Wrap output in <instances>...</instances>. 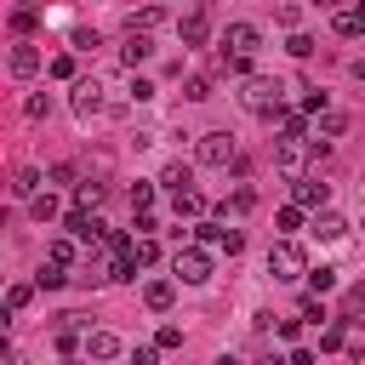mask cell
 I'll return each instance as SVG.
<instances>
[{
    "label": "cell",
    "mask_w": 365,
    "mask_h": 365,
    "mask_svg": "<svg viewBox=\"0 0 365 365\" xmlns=\"http://www.w3.org/2000/svg\"><path fill=\"white\" fill-rule=\"evenodd\" d=\"M148 57H154L148 29H131V34H125V46H120V63H125V68H137V63H148Z\"/></svg>",
    "instance_id": "cell-7"
},
{
    "label": "cell",
    "mask_w": 365,
    "mask_h": 365,
    "mask_svg": "<svg viewBox=\"0 0 365 365\" xmlns=\"http://www.w3.org/2000/svg\"><path fill=\"white\" fill-rule=\"evenodd\" d=\"M103 194H108V188H103L97 177H86V182H74V205H86V211H97V205H103Z\"/></svg>",
    "instance_id": "cell-17"
},
{
    "label": "cell",
    "mask_w": 365,
    "mask_h": 365,
    "mask_svg": "<svg viewBox=\"0 0 365 365\" xmlns=\"http://www.w3.org/2000/svg\"><path fill=\"white\" fill-rule=\"evenodd\" d=\"M354 11H359V17H365V0H359V6H354Z\"/></svg>",
    "instance_id": "cell-42"
},
{
    "label": "cell",
    "mask_w": 365,
    "mask_h": 365,
    "mask_svg": "<svg viewBox=\"0 0 365 365\" xmlns=\"http://www.w3.org/2000/svg\"><path fill=\"white\" fill-rule=\"evenodd\" d=\"M125 348H120V336L114 331H91L86 336V359H120Z\"/></svg>",
    "instance_id": "cell-12"
},
{
    "label": "cell",
    "mask_w": 365,
    "mask_h": 365,
    "mask_svg": "<svg viewBox=\"0 0 365 365\" xmlns=\"http://www.w3.org/2000/svg\"><path fill=\"white\" fill-rule=\"evenodd\" d=\"M308 285L325 297V291H336V268H308Z\"/></svg>",
    "instance_id": "cell-29"
},
{
    "label": "cell",
    "mask_w": 365,
    "mask_h": 365,
    "mask_svg": "<svg viewBox=\"0 0 365 365\" xmlns=\"http://www.w3.org/2000/svg\"><path fill=\"white\" fill-rule=\"evenodd\" d=\"M68 103H74V120L91 125V120L108 108V86H103L97 74H91V80H74V97H68Z\"/></svg>",
    "instance_id": "cell-4"
},
{
    "label": "cell",
    "mask_w": 365,
    "mask_h": 365,
    "mask_svg": "<svg viewBox=\"0 0 365 365\" xmlns=\"http://www.w3.org/2000/svg\"><path fill=\"white\" fill-rule=\"evenodd\" d=\"M29 211H34V222H51V217H57V200H51V194H34Z\"/></svg>",
    "instance_id": "cell-27"
},
{
    "label": "cell",
    "mask_w": 365,
    "mask_h": 365,
    "mask_svg": "<svg viewBox=\"0 0 365 365\" xmlns=\"http://www.w3.org/2000/svg\"><path fill=\"white\" fill-rule=\"evenodd\" d=\"M6 68H11V74H17V80H29V74H34V68H40V51H34V46H29V40H17V46H11V57H6Z\"/></svg>",
    "instance_id": "cell-11"
},
{
    "label": "cell",
    "mask_w": 365,
    "mask_h": 365,
    "mask_svg": "<svg viewBox=\"0 0 365 365\" xmlns=\"http://www.w3.org/2000/svg\"><path fill=\"white\" fill-rule=\"evenodd\" d=\"M297 314H302V319H314V325H319V319H331V314H325V302H319V297H302V302H297Z\"/></svg>",
    "instance_id": "cell-31"
},
{
    "label": "cell",
    "mask_w": 365,
    "mask_h": 365,
    "mask_svg": "<svg viewBox=\"0 0 365 365\" xmlns=\"http://www.w3.org/2000/svg\"><path fill=\"white\" fill-rule=\"evenodd\" d=\"M177 34H182V46H205V40H211V17H205V11H188V17L177 23Z\"/></svg>",
    "instance_id": "cell-10"
},
{
    "label": "cell",
    "mask_w": 365,
    "mask_h": 365,
    "mask_svg": "<svg viewBox=\"0 0 365 365\" xmlns=\"http://www.w3.org/2000/svg\"><path fill=\"white\" fill-rule=\"evenodd\" d=\"M251 205H257V194H251V188H240V194H234V200H228V205H222V211H228V217H245V211H251Z\"/></svg>",
    "instance_id": "cell-30"
},
{
    "label": "cell",
    "mask_w": 365,
    "mask_h": 365,
    "mask_svg": "<svg viewBox=\"0 0 365 365\" xmlns=\"http://www.w3.org/2000/svg\"><path fill=\"white\" fill-rule=\"evenodd\" d=\"M285 51H291V57H308V51H314V40H308V34H291V40H285Z\"/></svg>",
    "instance_id": "cell-38"
},
{
    "label": "cell",
    "mask_w": 365,
    "mask_h": 365,
    "mask_svg": "<svg viewBox=\"0 0 365 365\" xmlns=\"http://www.w3.org/2000/svg\"><path fill=\"white\" fill-rule=\"evenodd\" d=\"M171 205H177V222H182V217H200V211H205L200 188H177V194H171Z\"/></svg>",
    "instance_id": "cell-18"
},
{
    "label": "cell",
    "mask_w": 365,
    "mask_h": 365,
    "mask_svg": "<svg viewBox=\"0 0 365 365\" xmlns=\"http://www.w3.org/2000/svg\"><path fill=\"white\" fill-rule=\"evenodd\" d=\"M148 205H154V182H137L131 188V211H148Z\"/></svg>",
    "instance_id": "cell-34"
},
{
    "label": "cell",
    "mask_w": 365,
    "mask_h": 365,
    "mask_svg": "<svg viewBox=\"0 0 365 365\" xmlns=\"http://www.w3.org/2000/svg\"><path fill=\"white\" fill-rule=\"evenodd\" d=\"M354 80H365V57H359V63H354Z\"/></svg>",
    "instance_id": "cell-41"
},
{
    "label": "cell",
    "mask_w": 365,
    "mask_h": 365,
    "mask_svg": "<svg viewBox=\"0 0 365 365\" xmlns=\"http://www.w3.org/2000/svg\"><path fill=\"white\" fill-rule=\"evenodd\" d=\"M131 251H137V262H143V268H148V262L160 257V245H154V234H137V240H131Z\"/></svg>",
    "instance_id": "cell-28"
},
{
    "label": "cell",
    "mask_w": 365,
    "mask_h": 365,
    "mask_svg": "<svg viewBox=\"0 0 365 365\" xmlns=\"http://www.w3.org/2000/svg\"><path fill=\"white\" fill-rule=\"evenodd\" d=\"M34 291H40V285H11V291H6V314H23V308L34 302Z\"/></svg>",
    "instance_id": "cell-23"
},
{
    "label": "cell",
    "mask_w": 365,
    "mask_h": 365,
    "mask_svg": "<svg viewBox=\"0 0 365 365\" xmlns=\"http://www.w3.org/2000/svg\"><path fill=\"white\" fill-rule=\"evenodd\" d=\"M171 297H177V285H171V279H148V285H143V302H148L154 314H165V308H171Z\"/></svg>",
    "instance_id": "cell-13"
},
{
    "label": "cell",
    "mask_w": 365,
    "mask_h": 365,
    "mask_svg": "<svg viewBox=\"0 0 365 365\" xmlns=\"http://www.w3.org/2000/svg\"><path fill=\"white\" fill-rule=\"evenodd\" d=\"M257 40H262V34H257L251 23H228V34H222V51H240V57H251V51H257Z\"/></svg>",
    "instance_id": "cell-8"
},
{
    "label": "cell",
    "mask_w": 365,
    "mask_h": 365,
    "mask_svg": "<svg viewBox=\"0 0 365 365\" xmlns=\"http://www.w3.org/2000/svg\"><path fill=\"white\" fill-rule=\"evenodd\" d=\"M68 234H74L80 245H91V251H103V245H108V228H103L86 205H74V211H68Z\"/></svg>",
    "instance_id": "cell-6"
},
{
    "label": "cell",
    "mask_w": 365,
    "mask_h": 365,
    "mask_svg": "<svg viewBox=\"0 0 365 365\" xmlns=\"http://www.w3.org/2000/svg\"><path fill=\"white\" fill-rule=\"evenodd\" d=\"M63 268H68V262H57V257H46V262H40V274H34V285H40V291H57V285L68 279Z\"/></svg>",
    "instance_id": "cell-19"
},
{
    "label": "cell",
    "mask_w": 365,
    "mask_h": 365,
    "mask_svg": "<svg viewBox=\"0 0 365 365\" xmlns=\"http://www.w3.org/2000/svg\"><path fill=\"white\" fill-rule=\"evenodd\" d=\"M182 97H188V103H205V97H211V80H188Z\"/></svg>",
    "instance_id": "cell-35"
},
{
    "label": "cell",
    "mask_w": 365,
    "mask_h": 365,
    "mask_svg": "<svg viewBox=\"0 0 365 365\" xmlns=\"http://www.w3.org/2000/svg\"><path fill=\"white\" fill-rule=\"evenodd\" d=\"M331 29H336L342 40H354V34H365V17H359V11H336V17H331Z\"/></svg>",
    "instance_id": "cell-21"
},
{
    "label": "cell",
    "mask_w": 365,
    "mask_h": 365,
    "mask_svg": "<svg viewBox=\"0 0 365 365\" xmlns=\"http://www.w3.org/2000/svg\"><path fill=\"white\" fill-rule=\"evenodd\" d=\"M319 348H325V354H336V348H348V336H342V325H331V331L319 336Z\"/></svg>",
    "instance_id": "cell-37"
},
{
    "label": "cell",
    "mask_w": 365,
    "mask_h": 365,
    "mask_svg": "<svg viewBox=\"0 0 365 365\" xmlns=\"http://www.w3.org/2000/svg\"><path fill=\"white\" fill-rule=\"evenodd\" d=\"M194 160H200V165H234V160H240L234 131H200V137H194Z\"/></svg>",
    "instance_id": "cell-1"
},
{
    "label": "cell",
    "mask_w": 365,
    "mask_h": 365,
    "mask_svg": "<svg viewBox=\"0 0 365 365\" xmlns=\"http://www.w3.org/2000/svg\"><path fill=\"white\" fill-rule=\"evenodd\" d=\"M268 274H274V279H302V274H308V251H302L297 240H274V245H268Z\"/></svg>",
    "instance_id": "cell-2"
},
{
    "label": "cell",
    "mask_w": 365,
    "mask_h": 365,
    "mask_svg": "<svg viewBox=\"0 0 365 365\" xmlns=\"http://www.w3.org/2000/svg\"><path fill=\"white\" fill-rule=\"evenodd\" d=\"M171 274H177L182 285H205V279H211V251H200V245H182V251L171 257Z\"/></svg>",
    "instance_id": "cell-5"
},
{
    "label": "cell",
    "mask_w": 365,
    "mask_h": 365,
    "mask_svg": "<svg viewBox=\"0 0 365 365\" xmlns=\"http://www.w3.org/2000/svg\"><path fill=\"white\" fill-rule=\"evenodd\" d=\"M325 200H331V188H325L319 177H302V182H297V205L314 211V205H325Z\"/></svg>",
    "instance_id": "cell-14"
},
{
    "label": "cell",
    "mask_w": 365,
    "mask_h": 365,
    "mask_svg": "<svg viewBox=\"0 0 365 365\" xmlns=\"http://www.w3.org/2000/svg\"><path fill=\"white\" fill-rule=\"evenodd\" d=\"M11 194H17V200H34V194H40V171H34V165H23V171L11 177Z\"/></svg>",
    "instance_id": "cell-20"
},
{
    "label": "cell",
    "mask_w": 365,
    "mask_h": 365,
    "mask_svg": "<svg viewBox=\"0 0 365 365\" xmlns=\"http://www.w3.org/2000/svg\"><path fill=\"white\" fill-rule=\"evenodd\" d=\"M342 131H348V120H342V114H325V120H319V137H325V143H331V137H342Z\"/></svg>",
    "instance_id": "cell-33"
},
{
    "label": "cell",
    "mask_w": 365,
    "mask_h": 365,
    "mask_svg": "<svg viewBox=\"0 0 365 365\" xmlns=\"http://www.w3.org/2000/svg\"><path fill=\"white\" fill-rule=\"evenodd\" d=\"M314 234L331 245V240H342V234H348V222H342L336 211H325V205H319V217H314Z\"/></svg>",
    "instance_id": "cell-15"
},
{
    "label": "cell",
    "mask_w": 365,
    "mask_h": 365,
    "mask_svg": "<svg viewBox=\"0 0 365 365\" xmlns=\"http://www.w3.org/2000/svg\"><path fill=\"white\" fill-rule=\"evenodd\" d=\"M160 23H165V11H160V6H143V11H131V29H148V34H154Z\"/></svg>",
    "instance_id": "cell-24"
},
{
    "label": "cell",
    "mask_w": 365,
    "mask_h": 365,
    "mask_svg": "<svg viewBox=\"0 0 365 365\" xmlns=\"http://www.w3.org/2000/svg\"><path fill=\"white\" fill-rule=\"evenodd\" d=\"M160 182L177 194V188H194V171H188V165H165V171H160Z\"/></svg>",
    "instance_id": "cell-22"
},
{
    "label": "cell",
    "mask_w": 365,
    "mask_h": 365,
    "mask_svg": "<svg viewBox=\"0 0 365 365\" xmlns=\"http://www.w3.org/2000/svg\"><path fill=\"white\" fill-rule=\"evenodd\" d=\"M302 211H308V205H285V211H279V228H285V234L302 228Z\"/></svg>",
    "instance_id": "cell-36"
},
{
    "label": "cell",
    "mask_w": 365,
    "mask_h": 365,
    "mask_svg": "<svg viewBox=\"0 0 365 365\" xmlns=\"http://www.w3.org/2000/svg\"><path fill=\"white\" fill-rule=\"evenodd\" d=\"M274 165H279L285 177H297V171H302V137H291V131H285V137H279V148H274Z\"/></svg>",
    "instance_id": "cell-9"
},
{
    "label": "cell",
    "mask_w": 365,
    "mask_h": 365,
    "mask_svg": "<svg viewBox=\"0 0 365 365\" xmlns=\"http://www.w3.org/2000/svg\"><path fill=\"white\" fill-rule=\"evenodd\" d=\"M240 103H245L251 114H274V108L285 103V86H279V80H268V74H251V80H245V91H240Z\"/></svg>",
    "instance_id": "cell-3"
},
{
    "label": "cell",
    "mask_w": 365,
    "mask_h": 365,
    "mask_svg": "<svg viewBox=\"0 0 365 365\" xmlns=\"http://www.w3.org/2000/svg\"><path fill=\"white\" fill-rule=\"evenodd\" d=\"M274 114H279V131L302 137V114H308V108H274Z\"/></svg>",
    "instance_id": "cell-26"
},
{
    "label": "cell",
    "mask_w": 365,
    "mask_h": 365,
    "mask_svg": "<svg viewBox=\"0 0 365 365\" xmlns=\"http://www.w3.org/2000/svg\"><path fill=\"white\" fill-rule=\"evenodd\" d=\"M23 114H29V120H46V114H51V97H40V91H34V97L23 103Z\"/></svg>",
    "instance_id": "cell-32"
},
{
    "label": "cell",
    "mask_w": 365,
    "mask_h": 365,
    "mask_svg": "<svg viewBox=\"0 0 365 365\" xmlns=\"http://www.w3.org/2000/svg\"><path fill=\"white\" fill-rule=\"evenodd\" d=\"M137 268H143V262H137V251L125 245V251H114V262H108V279H120V285H125V279H137Z\"/></svg>",
    "instance_id": "cell-16"
},
{
    "label": "cell",
    "mask_w": 365,
    "mask_h": 365,
    "mask_svg": "<svg viewBox=\"0 0 365 365\" xmlns=\"http://www.w3.org/2000/svg\"><path fill=\"white\" fill-rule=\"evenodd\" d=\"M46 257H57V262H74V245H68V240H51V245H46Z\"/></svg>",
    "instance_id": "cell-39"
},
{
    "label": "cell",
    "mask_w": 365,
    "mask_h": 365,
    "mask_svg": "<svg viewBox=\"0 0 365 365\" xmlns=\"http://www.w3.org/2000/svg\"><path fill=\"white\" fill-rule=\"evenodd\" d=\"M34 23H40L34 6H17V11H11V29H17V34H34Z\"/></svg>",
    "instance_id": "cell-25"
},
{
    "label": "cell",
    "mask_w": 365,
    "mask_h": 365,
    "mask_svg": "<svg viewBox=\"0 0 365 365\" xmlns=\"http://www.w3.org/2000/svg\"><path fill=\"white\" fill-rule=\"evenodd\" d=\"M308 6H314V11H336L342 0H308Z\"/></svg>",
    "instance_id": "cell-40"
}]
</instances>
